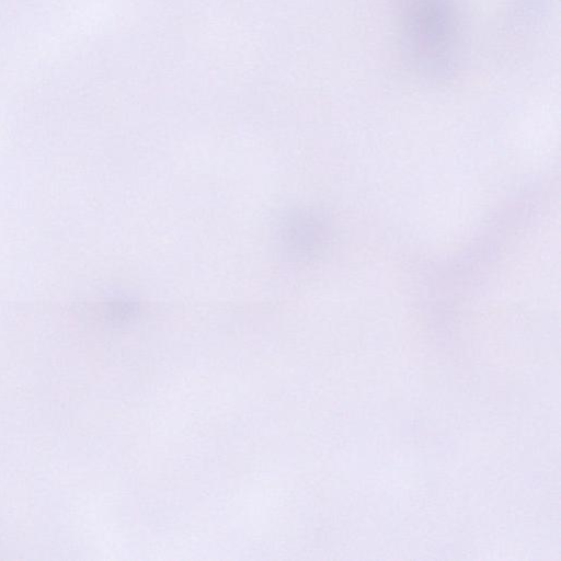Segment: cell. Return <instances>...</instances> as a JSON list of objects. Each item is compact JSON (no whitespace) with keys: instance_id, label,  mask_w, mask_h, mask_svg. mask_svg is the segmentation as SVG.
Segmentation results:
<instances>
[{"instance_id":"1","label":"cell","mask_w":561,"mask_h":561,"mask_svg":"<svg viewBox=\"0 0 561 561\" xmlns=\"http://www.w3.org/2000/svg\"><path fill=\"white\" fill-rule=\"evenodd\" d=\"M403 49L414 71L438 82L458 67L462 47L461 16L456 0H400Z\"/></svg>"},{"instance_id":"2","label":"cell","mask_w":561,"mask_h":561,"mask_svg":"<svg viewBox=\"0 0 561 561\" xmlns=\"http://www.w3.org/2000/svg\"><path fill=\"white\" fill-rule=\"evenodd\" d=\"M283 229L284 242L291 250L310 253L317 251L324 242L328 228L324 219L317 213L290 216Z\"/></svg>"}]
</instances>
